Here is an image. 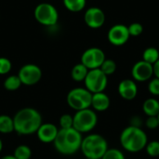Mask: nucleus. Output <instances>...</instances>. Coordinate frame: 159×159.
<instances>
[{
    "mask_svg": "<svg viewBox=\"0 0 159 159\" xmlns=\"http://www.w3.org/2000/svg\"><path fill=\"white\" fill-rule=\"evenodd\" d=\"M82 134L74 128L60 129L53 143L57 152L64 156H72L81 148Z\"/></svg>",
    "mask_w": 159,
    "mask_h": 159,
    "instance_id": "obj_2",
    "label": "nucleus"
},
{
    "mask_svg": "<svg viewBox=\"0 0 159 159\" xmlns=\"http://www.w3.org/2000/svg\"><path fill=\"white\" fill-rule=\"evenodd\" d=\"M119 142L125 151L135 154L145 149L148 138L147 134L142 129V128L129 126L122 130Z\"/></svg>",
    "mask_w": 159,
    "mask_h": 159,
    "instance_id": "obj_3",
    "label": "nucleus"
},
{
    "mask_svg": "<svg viewBox=\"0 0 159 159\" xmlns=\"http://www.w3.org/2000/svg\"><path fill=\"white\" fill-rule=\"evenodd\" d=\"M35 20L45 26H53L57 23L59 14L56 7L48 3H41L36 6L34 12Z\"/></svg>",
    "mask_w": 159,
    "mask_h": 159,
    "instance_id": "obj_8",
    "label": "nucleus"
},
{
    "mask_svg": "<svg viewBox=\"0 0 159 159\" xmlns=\"http://www.w3.org/2000/svg\"><path fill=\"white\" fill-rule=\"evenodd\" d=\"M80 150L86 158L102 159L108 150V143L100 134H89L83 138Z\"/></svg>",
    "mask_w": 159,
    "mask_h": 159,
    "instance_id": "obj_4",
    "label": "nucleus"
},
{
    "mask_svg": "<svg viewBox=\"0 0 159 159\" xmlns=\"http://www.w3.org/2000/svg\"><path fill=\"white\" fill-rule=\"evenodd\" d=\"M89 71V70L84 64H82L80 62L78 64H75L73 67L72 72H71V76H72L73 80H75L76 82H81V81L85 80Z\"/></svg>",
    "mask_w": 159,
    "mask_h": 159,
    "instance_id": "obj_18",
    "label": "nucleus"
},
{
    "mask_svg": "<svg viewBox=\"0 0 159 159\" xmlns=\"http://www.w3.org/2000/svg\"><path fill=\"white\" fill-rule=\"evenodd\" d=\"M111 104V101L109 96L104 92H98L92 94L91 99V106L94 111L97 112H104L109 109Z\"/></svg>",
    "mask_w": 159,
    "mask_h": 159,
    "instance_id": "obj_16",
    "label": "nucleus"
},
{
    "mask_svg": "<svg viewBox=\"0 0 159 159\" xmlns=\"http://www.w3.org/2000/svg\"><path fill=\"white\" fill-rule=\"evenodd\" d=\"M117 90L120 97L126 101H132L138 95V86L136 81L132 79L122 80L118 85Z\"/></svg>",
    "mask_w": 159,
    "mask_h": 159,
    "instance_id": "obj_14",
    "label": "nucleus"
},
{
    "mask_svg": "<svg viewBox=\"0 0 159 159\" xmlns=\"http://www.w3.org/2000/svg\"><path fill=\"white\" fill-rule=\"evenodd\" d=\"M1 159H17L13 155L11 156V155H9V156H5V157H3Z\"/></svg>",
    "mask_w": 159,
    "mask_h": 159,
    "instance_id": "obj_34",
    "label": "nucleus"
},
{
    "mask_svg": "<svg viewBox=\"0 0 159 159\" xmlns=\"http://www.w3.org/2000/svg\"><path fill=\"white\" fill-rule=\"evenodd\" d=\"M91 99L92 93L89 92L86 88H75L68 92L66 101L72 109L80 111L90 108Z\"/></svg>",
    "mask_w": 159,
    "mask_h": 159,
    "instance_id": "obj_6",
    "label": "nucleus"
},
{
    "mask_svg": "<svg viewBox=\"0 0 159 159\" xmlns=\"http://www.w3.org/2000/svg\"><path fill=\"white\" fill-rule=\"evenodd\" d=\"M128 29H129V35H131V36H139L140 34H142V33L143 31V25L139 22L131 23L129 26H128Z\"/></svg>",
    "mask_w": 159,
    "mask_h": 159,
    "instance_id": "obj_30",
    "label": "nucleus"
},
{
    "mask_svg": "<svg viewBox=\"0 0 159 159\" xmlns=\"http://www.w3.org/2000/svg\"><path fill=\"white\" fill-rule=\"evenodd\" d=\"M12 67L11 61L5 57H0V75H7Z\"/></svg>",
    "mask_w": 159,
    "mask_h": 159,
    "instance_id": "obj_29",
    "label": "nucleus"
},
{
    "mask_svg": "<svg viewBox=\"0 0 159 159\" xmlns=\"http://www.w3.org/2000/svg\"><path fill=\"white\" fill-rule=\"evenodd\" d=\"M143 111L147 116H157L159 114V101L148 98L143 103Z\"/></svg>",
    "mask_w": 159,
    "mask_h": 159,
    "instance_id": "obj_17",
    "label": "nucleus"
},
{
    "mask_svg": "<svg viewBox=\"0 0 159 159\" xmlns=\"http://www.w3.org/2000/svg\"><path fill=\"white\" fill-rule=\"evenodd\" d=\"M84 20L89 27L92 29H97L104 24L105 14L101 8L97 7H92L86 11Z\"/></svg>",
    "mask_w": 159,
    "mask_h": 159,
    "instance_id": "obj_13",
    "label": "nucleus"
},
{
    "mask_svg": "<svg viewBox=\"0 0 159 159\" xmlns=\"http://www.w3.org/2000/svg\"><path fill=\"white\" fill-rule=\"evenodd\" d=\"M18 76L20 79L22 85L34 86L40 81L42 77V71L39 66L33 63H29L23 65L20 69Z\"/></svg>",
    "mask_w": 159,
    "mask_h": 159,
    "instance_id": "obj_10",
    "label": "nucleus"
},
{
    "mask_svg": "<svg viewBox=\"0 0 159 159\" xmlns=\"http://www.w3.org/2000/svg\"><path fill=\"white\" fill-rule=\"evenodd\" d=\"M14 131L20 135H30L35 133L42 124L40 113L32 107H25L18 111L14 117Z\"/></svg>",
    "mask_w": 159,
    "mask_h": 159,
    "instance_id": "obj_1",
    "label": "nucleus"
},
{
    "mask_svg": "<svg viewBox=\"0 0 159 159\" xmlns=\"http://www.w3.org/2000/svg\"><path fill=\"white\" fill-rule=\"evenodd\" d=\"M59 129L51 123H42L39 129L36 131L37 137L40 142L44 143H53L57 137Z\"/></svg>",
    "mask_w": 159,
    "mask_h": 159,
    "instance_id": "obj_15",
    "label": "nucleus"
},
{
    "mask_svg": "<svg viewBox=\"0 0 159 159\" xmlns=\"http://www.w3.org/2000/svg\"><path fill=\"white\" fill-rule=\"evenodd\" d=\"M145 151L147 155L151 157H159V141H152L147 143Z\"/></svg>",
    "mask_w": 159,
    "mask_h": 159,
    "instance_id": "obj_25",
    "label": "nucleus"
},
{
    "mask_svg": "<svg viewBox=\"0 0 159 159\" xmlns=\"http://www.w3.org/2000/svg\"><path fill=\"white\" fill-rule=\"evenodd\" d=\"M86 159H90V158H86Z\"/></svg>",
    "mask_w": 159,
    "mask_h": 159,
    "instance_id": "obj_37",
    "label": "nucleus"
},
{
    "mask_svg": "<svg viewBox=\"0 0 159 159\" xmlns=\"http://www.w3.org/2000/svg\"><path fill=\"white\" fill-rule=\"evenodd\" d=\"M145 126L149 129H157L159 127V122L157 116H147L145 121Z\"/></svg>",
    "mask_w": 159,
    "mask_h": 159,
    "instance_id": "obj_31",
    "label": "nucleus"
},
{
    "mask_svg": "<svg viewBox=\"0 0 159 159\" xmlns=\"http://www.w3.org/2000/svg\"><path fill=\"white\" fill-rule=\"evenodd\" d=\"M21 85L22 84L18 75H9L4 81V88L9 91L17 90L18 89H20Z\"/></svg>",
    "mask_w": 159,
    "mask_h": 159,
    "instance_id": "obj_22",
    "label": "nucleus"
},
{
    "mask_svg": "<svg viewBox=\"0 0 159 159\" xmlns=\"http://www.w3.org/2000/svg\"><path fill=\"white\" fill-rule=\"evenodd\" d=\"M86 0H63L64 7L72 12H79L86 7Z\"/></svg>",
    "mask_w": 159,
    "mask_h": 159,
    "instance_id": "obj_21",
    "label": "nucleus"
},
{
    "mask_svg": "<svg viewBox=\"0 0 159 159\" xmlns=\"http://www.w3.org/2000/svg\"><path fill=\"white\" fill-rule=\"evenodd\" d=\"M13 156L17 159H30L32 157V150L29 146L21 144L16 147Z\"/></svg>",
    "mask_w": 159,
    "mask_h": 159,
    "instance_id": "obj_23",
    "label": "nucleus"
},
{
    "mask_svg": "<svg viewBox=\"0 0 159 159\" xmlns=\"http://www.w3.org/2000/svg\"><path fill=\"white\" fill-rule=\"evenodd\" d=\"M100 69L103 74H105L107 76L113 75L116 71V63L115 61L111 59H105L102 64L101 65Z\"/></svg>",
    "mask_w": 159,
    "mask_h": 159,
    "instance_id": "obj_24",
    "label": "nucleus"
},
{
    "mask_svg": "<svg viewBox=\"0 0 159 159\" xmlns=\"http://www.w3.org/2000/svg\"><path fill=\"white\" fill-rule=\"evenodd\" d=\"M13 131H14L13 118L7 115H1L0 116V133L7 134Z\"/></svg>",
    "mask_w": 159,
    "mask_h": 159,
    "instance_id": "obj_19",
    "label": "nucleus"
},
{
    "mask_svg": "<svg viewBox=\"0 0 159 159\" xmlns=\"http://www.w3.org/2000/svg\"><path fill=\"white\" fill-rule=\"evenodd\" d=\"M159 60V51L156 48H147L143 53V61L154 65Z\"/></svg>",
    "mask_w": 159,
    "mask_h": 159,
    "instance_id": "obj_20",
    "label": "nucleus"
},
{
    "mask_svg": "<svg viewBox=\"0 0 159 159\" xmlns=\"http://www.w3.org/2000/svg\"><path fill=\"white\" fill-rule=\"evenodd\" d=\"M73 119V128L81 134L91 131L98 123V116L95 111L90 108L76 111Z\"/></svg>",
    "mask_w": 159,
    "mask_h": 159,
    "instance_id": "obj_5",
    "label": "nucleus"
},
{
    "mask_svg": "<svg viewBox=\"0 0 159 159\" xmlns=\"http://www.w3.org/2000/svg\"><path fill=\"white\" fill-rule=\"evenodd\" d=\"M157 118H158V122H159V114H158V116H157Z\"/></svg>",
    "mask_w": 159,
    "mask_h": 159,
    "instance_id": "obj_36",
    "label": "nucleus"
},
{
    "mask_svg": "<svg viewBox=\"0 0 159 159\" xmlns=\"http://www.w3.org/2000/svg\"><path fill=\"white\" fill-rule=\"evenodd\" d=\"M73 123H74V119H73V116L71 115L64 114L60 117L61 129H71L73 128Z\"/></svg>",
    "mask_w": 159,
    "mask_h": 159,
    "instance_id": "obj_27",
    "label": "nucleus"
},
{
    "mask_svg": "<svg viewBox=\"0 0 159 159\" xmlns=\"http://www.w3.org/2000/svg\"><path fill=\"white\" fill-rule=\"evenodd\" d=\"M102 159H126L124 153L116 148H108Z\"/></svg>",
    "mask_w": 159,
    "mask_h": 159,
    "instance_id": "obj_26",
    "label": "nucleus"
},
{
    "mask_svg": "<svg viewBox=\"0 0 159 159\" xmlns=\"http://www.w3.org/2000/svg\"><path fill=\"white\" fill-rule=\"evenodd\" d=\"M86 89L93 93L104 92L107 84H108V76L102 72L100 68L89 70L85 80H84Z\"/></svg>",
    "mask_w": 159,
    "mask_h": 159,
    "instance_id": "obj_7",
    "label": "nucleus"
},
{
    "mask_svg": "<svg viewBox=\"0 0 159 159\" xmlns=\"http://www.w3.org/2000/svg\"><path fill=\"white\" fill-rule=\"evenodd\" d=\"M2 149H3V142H2V140L0 139V153H1V151H2Z\"/></svg>",
    "mask_w": 159,
    "mask_h": 159,
    "instance_id": "obj_35",
    "label": "nucleus"
},
{
    "mask_svg": "<svg viewBox=\"0 0 159 159\" xmlns=\"http://www.w3.org/2000/svg\"><path fill=\"white\" fill-rule=\"evenodd\" d=\"M105 54L99 48H90L84 51L81 56V63L89 70L98 69L105 60Z\"/></svg>",
    "mask_w": 159,
    "mask_h": 159,
    "instance_id": "obj_9",
    "label": "nucleus"
},
{
    "mask_svg": "<svg viewBox=\"0 0 159 159\" xmlns=\"http://www.w3.org/2000/svg\"><path fill=\"white\" fill-rule=\"evenodd\" d=\"M153 68H154V75H155V77L159 78V60L153 65Z\"/></svg>",
    "mask_w": 159,
    "mask_h": 159,
    "instance_id": "obj_33",
    "label": "nucleus"
},
{
    "mask_svg": "<svg viewBox=\"0 0 159 159\" xmlns=\"http://www.w3.org/2000/svg\"><path fill=\"white\" fill-rule=\"evenodd\" d=\"M148 91L153 96H159V78L154 77L150 79L148 84Z\"/></svg>",
    "mask_w": 159,
    "mask_h": 159,
    "instance_id": "obj_28",
    "label": "nucleus"
},
{
    "mask_svg": "<svg viewBox=\"0 0 159 159\" xmlns=\"http://www.w3.org/2000/svg\"><path fill=\"white\" fill-rule=\"evenodd\" d=\"M131 75L134 81L137 82L148 81L154 75L153 65L142 60L133 65L131 69Z\"/></svg>",
    "mask_w": 159,
    "mask_h": 159,
    "instance_id": "obj_12",
    "label": "nucleus"
},
{
    "mask_svg": "<svg viewBox=\"0 0 159 159\" xmlns=\"http://www.w3.org/2000/svg\"><path fill=\"white\" fill-rule=\"evenodd\" d=\"M107 37L112 45L120 47L125 45L129 41L130 35L129 33L128 26L123 24H116L112 26L108 31Z\"/></svg>",
    "mask_w": 159,
    "mask_h": 159,
    "instance_id": "obj_11",
    "label": "nucleus"
},
{
    "mask_svg": "<svg viewBox=\"0 0 159 159\" xmlns=\"http://www.w3.org/2000/svg\"><path fill=\"white\" fill-rule=\"evenodd\" d=\"M143 125V120L140 116H132L129 120V126H132V127H136V128H141Z\"/></svg>",
    "mask_w": 159,
    "mask_h": 159,
    "instance_id": "obj_32",
    "label": "nucleus"
}]
</instances>
